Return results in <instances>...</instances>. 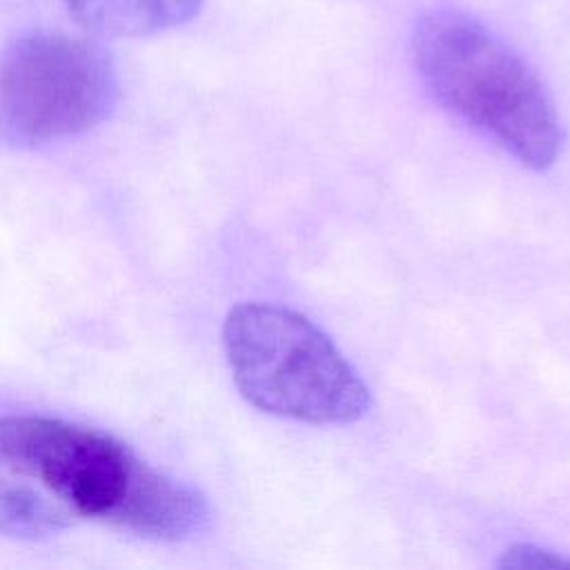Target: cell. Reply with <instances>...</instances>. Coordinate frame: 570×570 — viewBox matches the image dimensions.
I'll return each instance as SVG.
<instances>
[{"label": "cell", "instance_id": "cell-4", "mask_svg": "<svg viewBox=\"0 0 570 570\" xmlns=\"http://www.w3.org/2000/svg\"><path fill=\"white\" fill-rule=\"evenodd\" d=\"M118 76L96 42L33 31L0 58V140L33 149L100 125L116 107Z\"/></svg>", "mask_w": 570, "mask_h": 570}, {"label": "cell", "instance_id": "cell-3", "mask_svg": "<svg viewBox=\"0 0 570 570\" xmlns=\"http://www.w3.org/2000/svg\"><path fill=\"white\" fill-rule=\"evenodd\" d=\"M223 345L238 392L267 414L347 425L372 405L367 385L332 338L292 307L263 301L234 305Z\"/></svg>", "mask_w": 570, "mask_h": 570}, {"label": "cell", "instance_id": "cell-5", "mask_svg": "<svg viewBox=\"0 0 570 570\" xmlns=\"http://www.w3.org/2000/svg\"><path fill=\"white\" fill-rule=\"evenodd\" d=\"M205 0H65L71 18L91 33L142 38L189 22Z\"/></svg>", "mask_w": 570, "mask_h": 570}, {"label": "cell", "instance_id": "cell-2", "mask_svg": "<svg viewBox=\"0 0 570 570\" xmlns=\"http://www.w3.org/2000/svg\"><path fill=\"white\" fill-rule=\"evenodd\" d=\"M412 58L430 94L521 165H554L563 131L534 69L501 38L461 13H432L412 36Z\"/></svg>", "mask_w": 570, "mask_h": 570}, {"label": "cell", "instance_id": "cell-6", "mask_svg": "<svg viewBox=\"0 0 570 570\" xmlns=\"http://www.w3.org/2000/svg\"><path fill=\"white\" fill-rule=\"evenodd\" d=\"M499 568H570V557L550 548H541L537 543H512L501 552Z\"/></svg>", "mask_w": 570, "mask_h": 570}, {"label": "cell", "instance_id": "cell-1", "mask_svg": "<svg viewBox=\"0 0 570 570\" xmlns=\"http://www.w3.org/2000/svg\"><path fill=\"white\" fill-rule=\"evenodd\" d=\"M96 521L185 541L212 523L207 497L116 436L53 416H0V534L40 541Z\"/></svg>", "mask_w": 570, "mask_h": 570}]
</instances>
